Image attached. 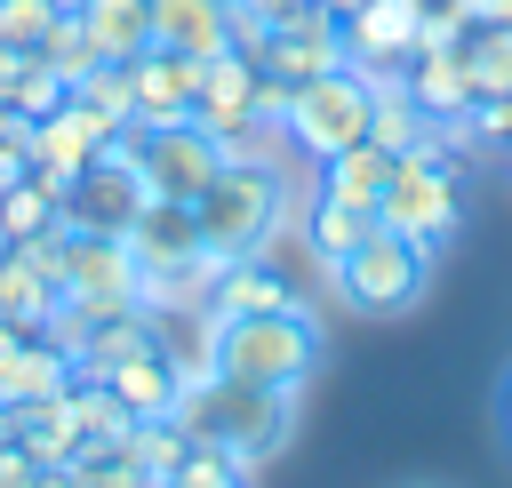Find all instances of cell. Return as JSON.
Returning a JSON list of instances; mask_svg holds the SVG:
<instances>
[{
    "label": "cell",
    "mask_w": 512,
    "mask_h": 488,
    "mask_svg": "<svg viewBox=\"0 0 512 488\" xmlns=\"http://www.w3.org/2000/svg\"><path fill=\"white\" fill-rule=\"evenodd\" d=\"M320 8H328V16H336V24H344V16H352V8H360V0H320Z\"/></svg>",
    "instance_id": "ab89813d"
},
{
    "label": "cell",
    "mask_w": 512,
    "mask_h": 488,
    "mask_svg": "<svg viewBox=\"0 0 512 488\" xmlns=\"http://www.w3.org/2000/svg\"><path fill=\"white\" fill-rule=\"evenodd\" d=\"M424 280H432V248H424V240H408V232H392V224H376L352 256H336V264H328V288H336L352 312H368V320L408 312V304L424 296Z\"/></svg>",
    "instance_id": "277c9868"
},
{
    "label": "cell",
    "mask_w": 512,
    "mask_h": 488,
    "mask_svg": "<svg viewBox=\"0 0 512 488\" xmlns=\"http://www.w3.org/2000/svg\"><path fill=\"white\" fill-rule=\"evenodd\" d=\"M368 232H376V208H352V200H328V192H312V208H304V248L320 256V272H328L336 256H352Z\"/></svg>",
    "instance_id": "484cf974"
},
{
    "label": "cell",
    "mask_w": 512,
    "mask_h": 488,
    "mask_svg": "<svg viewBox=\"0 0 512 488\" xmlns=\"http://www.w3.org/2000/svg\"><path fill=\"white\" fill-rule=\"evenodd\" d=\"M56 296L88 304L96 320H104V312H128V304H136V256H128V240H112V232H72Z\"/></svg>",
    "instance_id": "9c48e42d"
},
{
    "label": "cell",
    "mask_w": 512,
    "mask_h": 488,
    "mask_svg": "<svg viewBox=\"0 0 512 488\" xmlns=\"http://www.w3.org/2000/svg\"><path fill=\"white\" fill-rule=\"evenodd\" d=\"M376 224H392V232H408V240H424V248H440V240L464 224V192H456V160H448L440 128H432L416 152L392 160V184H384V200H376Z\"/></svg>",
    "instance_id": "5b68a950"
},
{
    "label": "cell",
    "mask_w": 512,
    "mask_h": 488,
    "mask_svg": "<svg viewBox=\"0 0 512 488\" xmlns=\"http://www.w3.org/2000/svg\"><path fill=\"white\" fill-rule=\"evenodd\" d=\"M48 224H64V192L48 184V176H16V184H0V240L16 248V240H32V232H48Z\"/></svg>",
    "instance_id": "4316f807"
},
{
    "label": "cell",
    "mask_w": 512,
    "mask_h": 488,
    "mask_svg": "<svg viewBox=\"0 0 512 488\" xmlns=\"http://www.w3.org/2000/svg\"><path fill=\"white\" fill-rule=\"evenodd\" d=\"M144 200H152V192H144L136 160H88V168L64 184V224H72V232H112V240H128V224H136Z\"/></svg>",
    "instance_id": "30bf717a"
},
{
    "label": "cell",
    "mask_w": 512,
    "mask_h": 488,
    "mask_svg": "<svg viewBox=\"0 0 512 488\" xmlns=\"http://www.w3.org/2000/svg\"><path fill=\"white\" fill-rule=\"evenodd\" d=\"M152 40L208 64L232 48V0H152Z\"/></svg>",
    "instance_id": "2e32d148"
},
{
    "label": "cell",
    "mask_w": 512,
    "mask_h": 488,
    "mask_svg": "<svg viewBox=\"0 0 512 488\" xmlns=\"http://www.w3.org/2000/svg\"><path fill=\"white\" fill-rule=\"evenodd\" d=\"M456 8H464V24H488L496 16V0H456Z\"/></svg>",
    "instance_id": "8d00e7d4"
},
{
    "label": "cell",
    "mask_w": 512,
    "mask_h": 488,
    "mask_svg": "<svg viewBox=\"0 0 512 488\" xmlns=\"http://www.w3.org/2000/svg\"><path fill=\"white\" fill-rule=\"evenodd\" d=\"M176 424L192 432V440H216L224 456H240L248 472L264 464V456H280L288 448V432H296V392H272V384H248V376H208V384H184L176 392Z\"/></svg>",
    "instance_id": "6da1fadb"
},
{
    "label": "cell",
    "mask_w": 512,
    "mask_h": 488,
    "mask_svg": "<svg viewBox=\"0 0 512 488\" xmlns=\"http://www.w3.org/2000/svg\"><path fill=\"white\" fill-rule=\"evenodd\" d=\"M16 344H24V328H16V320H8V312H0V360H8V352H16Z\"/></svg>",
    "instance_id": "74e56055"
},
{
    "label": "cell",
    "mask_w": 512,
    "mask_h": 488,
    "mask_svg": "<svg viewBox=\"0 0 512 488\" xmlns=\"http://www.w3.org/2000/svg\"><path fill=\"white\" fill-rule=\"evenodd\" d=\"M16 64H24V48H8V40H0V96L16 88Z\"/></svg>",
    "instance_id": "d590c367"
},
{
    "label": "cell",
    "mask_w": 512,
    "mask_h": 488,
    "mask_svg": "<svg viewBox=\"0 0 512 488\" xmlns=\"http://www.w3.org/2000/svg\"><path fill=\"white\" fill-rule=\"evenodd\" d=\"M464 72H472V104L480 96H512V24H464Z\"/></svg>",
    "instance_id": "83f0119b"
},
{
    "label": "cell",
    "mask_w": 512,
    "mask_h": 488,
    "mask_svg": "<svg viewBox=\"0 0 512 488\" xmlns=\"http://www.w3.org/2000/svg\"><path fill=\"white\" fill-rule=\"evenodd\" d=\"M344 56L360 72H400L416 56V0H360L344 16Z\"/></svg>",
    "instance_id": "4fadbf2b"
},
{
    "label": "cell",
    "mask_w": 512,
    "mask_h": 488,
    "mask_svg": "<svg viewBox=\"0 0 512 488\" xmlns=\"http://www.w3.org/2000/svg\"><path fill=\"white\" fill-rule=\"evenodd\" d=\"M72 96H88L112 128H136V88H128V64H96V72H80V80H72Z\"/></svg>",
    "instance_id": "1f68e13d"
},
{
    "label": "cell",
    "mask_w": 512,
    "mask_h": 488,
    "mask_svg": "<svg viewBox=\"0 0 512 488\" xmlns=\"http://www.w3.org/2000/svg\"><path fill=\"white\" fill-rule=\"evenodd\" d=\"M32 168V120L16 104H0V184H16Z\"/></svg>",
    "instance_id": "e575fe53"
},
{
    "label": "cell",
    "mask_w": 512,
    "mask_h": 488,
    "mask_svg": "<svg viewBox=\"0 0 512 488\" xmlns=\"http://www.w3.org/2000/svg\"><path fill=\"white\" fill-rule=\"evenodd\" d=\"M208 344H216L224 376H248V384H272V392H304V376L320 368V320L304 304L248 312V320H208Z\"/></svg>",
    "instance_id": "7a4b0ae2"
},
{
    "label": "cell",
    "mask_w": 512,
    "mask_h": 488,
    "mask_svg": "<svg viewBox=\"0 0 512 488\" xmlns=\"http://www.w3.org/2000/svg\"><path fill=\"white\" fill-rule=\"evenodd\" d=\"M128 256H136V272H168V264L208 256L192 200H144V208H136V224H128Z\"/></svg>",
    "instance_id": "5bb4252c"
},
{
    "label": "cell",
    "mask_w": 512,
    "mask_h": 488,
    "mask_svg": "<svg viewBox=\"0 0 512 488\" xmlns=\"http://www.w3.org/2000/svg\"><path fill=\"white\" fill-rule=\"evenodd\" d=\"M392 160H400V152H384L376 136H360V144H344V152L320 160V192H328V200H352V208H376L384 184H392Z\"/></svg>",
    "instance_id": "ffe728a7"
},
{
    "label": "cell",
    "mask_w": 512,
    "mask_h": 488,
    "mask_svg": "<svg viewBox=\"0 0 512 488\" xmlns=\"http://www.w3.org/2000/svg\"><path fill=\"white\" fill-rule=\"evenodd\" d=\"M288 304H304V296L264 256H232L216 272V288H208V320H248V312H288Z\"/></svg>",
    "instance_id": "ac0fdd59"
},
{
    "label": "cell",
    "mask_w": 512,
    "mask_h": 488,
    "mask_svg": "<svg viewBox=\"0 0 512 488\" xmlns=\"http://www.w3.org/2000/svg\"><path fill=\"white\" fill-rule=\"evenodd\" d=\"M336 64H352V56H344V24H336L320 0H296V8L256 40V72L280 80V88L320 80V72H336Z\"/></svg>",
    "instance_id": "ba28073f"
},
{
    "label": "cell",
    "mask_w": 512,
    "mask_h": 488,
    "mask_svg": "<svg viewBox=\"0 0 512 488\" xmlns=\"http://www.w3.org/2000/svg\"><path fill=\"white\" fill-rule=\"evenodd\" d=\"M192 120H200L208 136H224V128L256 120V56H248V48H224V56H208V64H200Z\"/></svg>",
    "instance_id": "9a60e30c"
},
{
    "label": "cell",
    "mask_w": 512,
    "mask_h": 488,
    "mask_svg": "<svg viewBox=\"0 0 512 488\" xmlns=\"http://www.w3.org/2000/svg\"><path fill=\"white\" fill-rule=\"evenodd\" d=\"M504 152H512V144H504Z\"/></svg>",
    "instance_id": "7bdbcfd3"
},
{
    "label": "cell",
    "mask_w": 512,
    "mask_h": 488,
    "mask_svg": "<svg viewBox=\"0 0 512 488\" xmlns=\"http://www.w3.org/2000/svg\"><path fill=\"white\" fill-rule=\"evenodd\" d=\"M168 488H248V464L224 456L216 440H192V456H184V472H176Z\"/></svg>",
    "instance_id": "d6a6232c"
},
{
    "label": "cell",
    "mask_w": 512,
    "mask_h": 488,
    "mask_svg": "<svg viewBox=\"0 0 512 488\" xmlns=\"http://www.w3.org/2000/svg\"><path fill=\"white\" fill-rule=\"evenodd\" d=\"M0 312H8L24 336H40V328H48V312H56V280H40L16 248L0 256Z\"/></svg>",
    "instance_id": "f1b7e54d"
},
{
    "label": "cell",
    "mask_w": 512,
    "mask_h": 488,
    "mask_svg": "<svg viewBox=\"0 0 512 488\" xmlns=\"http://www.w3.org/2000/svg\"><path fill=\"white\" fill-rule=\"evenodd\" d=\"M72 8H80L104 64H128V56L152 48V0H72Z\"/></svg>",
    "instance_id": "7402d4cb"
},
{
    "label": "cell",
    "mask_w": 512,
    "mask_h": 488,
    "mask_svg": "<svg viewBox=\"0 0 512 488\" xmlns=\"http://www.w3.org/2000/svg\"><path fill=\"white\" fill-rule=\"evenodd\" d=\"M440 120H424V104L408 96V72H368V136L384 152H416Z\"/></svg>",
    "instance_id": "d6986e66"
},
{
    "label": "cell",
    "mask_w": 512,
    "mask_h": 488,
    "mask_svg": "<svg viewBox=\"0 0 512 488\" xmlns=\"http://www.w3.org/2000/svg\"><path fill=\"white\" fill-rule=\"evenodd\" d=\"M96 384H112V400L128 408V416H176V360H168V344H152V352H136V360H120L112 376H96Z\"/></svg>",
    "instance_id": "44dd1931"
},
{
    "label": "cell",
    "mask_w": 512,
    "mask_h": 488,
    "mask_svg": "<svg viewBox=\"0 0 512 488\" xmlns=\"http://www.w3.org/2000/svg\"><path fill=\"white\" fill-rule=\"evenodd\" d=\"M128 88H136V128H168V120H192V88H200V64L152 40L144 56H128Z\"/></svg>",
    "instance_id": "7c38bea8"
},
{
    "label": "cell",
    "mask_w": 512,
    "mask_h": 488,
    "mask_svg": "<svg viewBox=\"0 0 512 488\" xmlns=\"http://www.w3.org/2000/svg\"><path fill=\"white\" fill-rule=\"evenodd\" d=\"M64 384H72V360H64L48 336H24V344L0 360V400H8V408L48 400V392H64Z\"/></svg>",
    "instance_id": "d4e9b609"
},
{
    "label": "cell",
    "mask_w": 512,
    "mask_h": 488,
    "mask_svg": "<svg viewBox=\"0 0 512 488\" xmlns=\"http://www.w3.org/2000/svg\"><path fill=\"white\" fill-rule=\"evenodd\" d=\"M40 56L64 72V80H80V72H96L104 56H96V40H88V24H80V8H64L56 24H48V40H40Z\"/></svg>",
    "instance_id": "4dcf8cb0"
},
{
    "label": "cell",
    "mask_w": 512,
    "mask_h": 488,
    "mask_svg": "<svg viewBox=\"0 0 512 488\" xmlns=\"http://www.w3.org/2000/svg\"><path fill=\"white\" fill-rule=\"evenodd\" d=\"M280 136L304 160H328V152L360 144L368 136V72L360 64H336L320 80H296L288 88V112H280Z\"/></svg>",
    "instance_id": "8992f818"
},
{
    "label": "cell",
    "mask_w": 512,
    "mask_h": 488,
    "mask_svg": "<svg viewBox=\"0 0 512 488\" xmlns=\"http://www.w3.org/2000/svg\"><path fill=\"white\" fill-rule=\"evenodd\" d=\"M504 424H512V376H504Z\"/></svg>",
    "instance_id": "60d3db41"
},
{
    "label": "cell",
    "mask_w": 512,
    "mask_h": 488,
    "mask_svg": "<svg viewBox=\"0 0 512 488\" xmlns=\"http://www.w3.org/2000/svg\"><path fill=\"white\" fill-rule=\"evenodd\" d=\"M64 96H72V80H64V72H56V64H48L40 48H24V64H16V88H8L0 104H16L24 120H48V112H56Z\"/></svg>",
    "instance_id": "f546056e"
},
{
    "label": "cell",
    "mask_w": 512,
    "mask_h": 488,
    "mask_svg": "<svg viewBox=\"0 0 512 488\" xmlns=\"http://www.w3.org/2000/svg\"><path fill=\"white\" fill-rule=\"evenodd\" d=\"M0 256H8V240H0Z\"/></svg>",
    "instance_id": "b9f144b4"
},
{
    "label": "cell",
    "mask_w": 512,
    "mask_h": 488,
    "mask_svg": "<svg viewBox=\"0 0 512 488\" xmlns=\"http://www.w3.org/2000/svg\"><path fill=\"white\" fill-rule=\"evenodd\" d=\"M224 168V144L200 120H168V128H136V176L152 200H200L208 176Z\"/></svg>",
    "instance_id": "52a82bcc"
},
{
    "label": "cell",
    "mask_w": 512,
    "mask_h": 488,
    "mask_svg": "<svg viewBox=\"0 0 512 488\" xmlns=\"http://www.w3.org/2000/svg\"><path fill=\"white\" fill-rule=\"evenodd\" d=\"M400 72H408V96L424 104V120L456 128V120L472 112V72H464V48H456V40H448V48H416Z\"/></svg>",
    "instance_id": "e0dca14e"
},
{
    "label": "cell",
    "mask_w": 512,
    "mask_h": 488,
    "mask_svg": "<svg viewBox=\"0 0 512 488\" xmlns=\"http://www.w3.org/2000/svg\"><path fill=\"white\" fill-rule=\"evenodd\" d=\"M64 8H72V0H0V40H8V48H40Z\"/></svg>",
    "instance_id": "836d02e7"
},
{
    "label": "cell",
    "mask_w": 512,
    "mask_h": 488,
    "mask_svg": "<svg viewBox=\"0 0 512 488\" xmlns=\"http://www.w3.org/2000/svg\"><path fill=\"white\" fill-rule=\"evenodd\" d=\"M0 440H16V408L8 400H0Z\"/></svg>",
    "instance_id": "f35d334b"
},
{
    "label": "cell",
    "mask_w": 512,
    "mask_h": 488,
    "mask_svg": "<svg viewBox=\"0 0 512 488\" xmlns=\"http://www.w3.org/2000/svg\"><path fill=\"white\" fill-rule=\"evenodd\" d=\"M192 216H200V240H208V256H264L272 248V232H280V216H288V192H280V168L272 160H224L216 176H208V192L192 200Z\"/></svg>",
    "instance_id": "3957f363"
},
{
    "label": "cell",
    "mask_w": 512,
    "mask_h": 488,
    "mask_svg": "<svg viewBox=\"0 0 512 488\" xmlns=\"http://www.w3.org/2000/svg\"><path fill=\"white\" fill-rule=\"evenodd\" d=\"M104 136H112V120H104L88 96H64L48 120H32V176H48V184L64 192V184L96 160V144H104Z\"/></svg>",
    "instance_id": "8fae6325"
},
{
    "label": "cell",
    "mask_w": 512,
    "mask_h": 488,
    "mask_svg": "<svg viewBox=\"0 0 512 488\" xmlns=\"http://www.w3.org/2000/svg\"><path fill=\"white\" fill-rule=\"evenodd\" d=\"M16 440L32 448V464H48V472H56V464H64L72 448H80V416H72V384H64V392H48V400H24V408H16Z\"/></svg>",
    "instance_id": "603a6c76"
},
{
    "label": "cell",
    "mask_w": 512,
    "mask_h": 488,
    "mask_svg": "<svg viewBox=\"0 0 512 488\" xmlns=\"http://www.w3.org/2000/svg\"><path fill=\"white\" fill-rule=\"evenodd\" d=\"M184 456H192V432H184L176 416H136V424H128V472H136L144 488H168V480L184 472Z\"/></svg>",
    "instance_id": "cb8c5ba5"
}]
</instances>
